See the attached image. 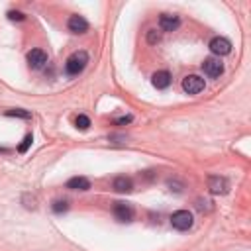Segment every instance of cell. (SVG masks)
<instances>
[{"mask_svg": "<svg viewBox=\"0 0 251 251\" xmlns=\"http://www.w3.org/2000/svg\"><path fill=\"white\" fill-rule=\"evenodd\" d=\"M88 65V53L86 51H75L67 61H65V69L69 75H78L84 71V67Z\"/></svg>", "mask_w": 251, "mask_h": 251, "instance_id": "obj_1", "label": "cell"}, {"mask_svg": "<svg viewBox=\"0 0 251 251\" xmlns=\"http://www.w3.org/2000/svg\"><path fill=\"white\" fill-rule=\"evenodd\" d=\"M192 214L188 210H176L173 216H171V226L178 231H186L192 227Z\"/></svg>", "mask_w": 251, "mask_h": 251, "instance_id": "obj_2", "label": "cell"}, {"mask_svg": "<svg viewBox=\"0 0 251 251\" xmlns=\"http://www.w3.org/2000/svg\"><path fill=\"white\" fill-rule=\"evenodd\" d=\"M182 90L186 94H198L204 90V78L198 75H188L182 78Z\"/></svg>", "mask_w": 251, "mask_h": 251, "instance_id": "obj_3", "label": "cell"}, {"mask_svg": "<svg viewBox=\"0 0 251 251\" xmlns=\"http://www.w3.org/2000/svg\"><path fill=\"white\" fill-rule=\"evenodd\" d=\"M202 71H204V75H208L210 78H216V76H220V75L224 73V63H222L218 57H208V59H204V63H202Z\"/></svg>", "mask_w": 251, "mask_h": 251, "instance_id": "obj_4", "label": "cell"}, {"mask_svg": "<svg viewBox=\"0 0 251 251\" xmlns=\"http://www.w3.org/2000/svg\"><path fill=\"white\" fill-rule=\"evenodd\" d=\"M210 51L214 53V55H218V59L220 57H224V55H229L231 53V43H229V39H226V37H214L212 41H210Z\"/></svg>", "mask_w": 251, "mask_h": 251, "instance_id": "obj_5", "label": "cell"}, {"mask_svg": "<svg viewBox=\"0 0 251 251\" xmlns=\"http://www.w3.org/2000/svg\"><path fill=\"white\" fill-rule=\"evenodd\" d=\"M208 188H210L212 194H226L229 190V180L226 176H220V175L210 176L208 178Z\"/></svg>", "mask_w": 251, "mask_h": 251, "instance_id": "obj_6", "label": "cell"}, {"mask_svg": "<svg viewBox=\"0 0 251 251\" xmlns=\"http://www.w3.org/2000/svg\"><path fill=\"white\" fill-rule=\"evenodd\" d=\"M45 63H47V53L43 51V49H31L29 53H27V65L31 67V69H43L45 67Z\"/></svg>", "mask_w": 251, "mask_h": 251, "instance_id": "obj_7", "label": "cell"}, {"mask_svg": "<svg viewBox=\"0 0 251 251\" xmlns=\"http://www.w3.org/2000/svg\"><path fill=\"white\" fill-rule=\"evenodd\" d=\"M67 27H69V31H73V33H84V31H88V22H86L82 16L73 14V16L69 18V22H67Z\"/></svg>", "mask_w": 251, "mask_h": 251, "instance_id": "obj_8", "label": "cell"}, {"mask_svg": "<svg viewBox=\"0 0 251 251\" xmlns=\"http://www.w3.org/2000/svg\"><path fill=\"white\" fill-rule=\"evenodd\" d=\"M180 25V18L175 16V14H161L159 18V27L163 31H175L176 27Z\"/></svg>", "mask_w": 251, "mask_h": 251, "instance_id": "obj_9", "label": "cell"}, {"mask_svg": "<svg viewBox=\"0 0 251 251\" xmlns=\"http://www.w3.org/2000/svg\"><path fill=\"white\" fill-rule=\"evenodd\" d=\"M114 216H116V220H120V222H131L133 210H131V206L126 204V202H116V204H114Z\"/></svg>", "mask_w": 251, "mask_h": 251, "instance_id": "obj_10", "label": "cell"}, {"mask_svg": "<svg viewBox=\"0 0 251 251\" xmlns=\"http://www.w3.org/2000/svg\"><path fill=\"white\" fill-rule=\"evenodd\" d=\"M151 84L157 88V90H163L171 84V75L169 71H157L153 76H151Z\"/></svg>", "mask_w": 251, "mask_h": 251, "instance_id": "obj_11", "label": "cell"}, {"mask_svg": "<svg viewBox=\"0 0 251 251\" xmlns=\"http://www.w3.org/2000/svg\"><path fill=\"white\" fill-rule=\"evenodd\" d=\"M67 188L71 190H88L90 188V180L84 176H73L67 180Z\"/></svg>", "mask_w": 251, "mask_h": 251, "instance_id": "obj_12", "label": "cell"}, {"mask_svg": "<svg viewBox=\"0 0 251 251\" xmlns=\"http://www.w3.org/2000/svg\"><path fill=\"white\" fill-rule=\"evenodd\" d=\"M112 186H114L116 192H129L133 188V182H131L129 176H116L114 182H112Z\"/></svg>", "mask_w": 251, "mask_h": 251, "instance_id": "obj_13", "label": "cell"}, {"mask_svg": "<svg viewBox=\"0 0 251 251\" xmlns=\"http://www.w3.org/2000/svg\"><path fill=\"white\" fill-rule=\"evenodd\" d=\"M75 124H76V127H78V129H88V127H90V120H88V116H84V114L76 116Z\"/></svg>", "mask_w": 251, "mask_h": 251, "instance_id": "obj_14", "label": "cell"}, {"mask_svg": "<svg viewBox=\"0 0 251 251\" xmlns=\"http://www.w3.org/2000/svg\"><path fill=\"white\" fill-rule=\"evenodd\" d=\"M31 141H33V137H31V133H27V135L22 139V143H20L18 151H20V153H25V151H27V147L31 145Z\"/></svg>", "mask_w": 251, "mask_h": 251, "instance_id": "obj_15", "label": "cell"}, {"mask_svg": "<svg viewBox=\"0 0 251 251\" xmlns=\"http://www.w3.org/2000/svg\"><path fill=\"white\" fill-rule=\"evenodd\" d=\"M67 208H69V204H67L65 200H55V202H53V212H57V214L65 212Z\"/></svg>", "mask_w": 251, "mask_h": 251, "instance_id": "obj_16", "label": "cell"}, {"mask_svg": "<svg viewBox=\"0 0 251 251\" xmlns=\"http://www.w3.org/2000/svg\"><path fill=\"white\" fill-rule=\"evenodd\" d=\"M6 116H18V118H31V114L29 112H25V110H8L6 112Z\"/></svg>", "mask_w": 251, "mask_h": 251, "instance_id": "obj_17", "label": "cell"}, {"mask_svg": "<svg viewBox=\"0 0 251 251\" xmlns=\"http://www.w3.org/2000/svg\"><path fill=\"white\" fill-rule=\"evenodd\" d=\"M8 18H10L12 22H22V20H25V16H24L22 12H18V10H10V12H8Z\"/></svg>", "mask_w": 251, "mask_h": 251, "instance_id": "obj_18", "label": "cell"}, {"mask_svg": "<svg viewBox=\"0 0 251 251\" xmlns=\"http://www.w3.org/2000/svg\"><path fill=\"white\" fill-rule=\"evenodd\" d=\"M159 39H161V33H159L157 29H149V31H147V41H149V43H157Z\"/></svg>", "mask_w": 251, "mask_h": 251, "instance_id": "obj_19", "label": "cell"}, {"mask_svg": "<svg viewBox=\"0 0 251 251\" xmlns=\"http://www.w3.org/2000/svg\"><path fill=\"white\" fill-rule=\"evenodd\" d=\"M131 120H133V116H131V114H126V116L116 118V122H114V124H116V126H126V124H129Z\"/></svg>", "mask_w": 251, "mask_h": 251, "instance_id": "obj_20", "label": "cell"}]
</instances>
